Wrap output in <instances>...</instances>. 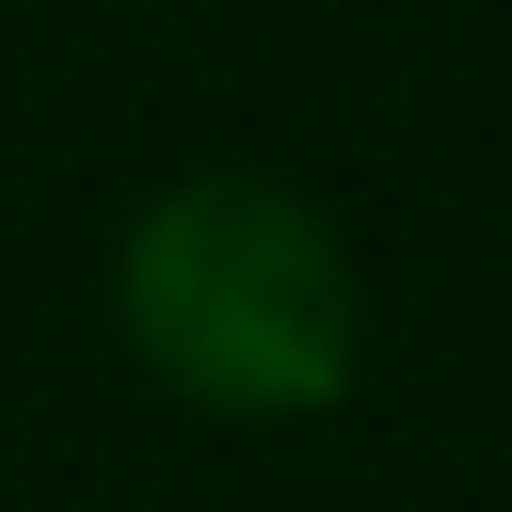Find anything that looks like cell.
I'll return each mask as SVG.
<instances>
[{
    "instance_id": "6da1fadb",
    "label": "cell",
    "mask_w": 512,
    "mask_h": 512,
    "mask_svg": "<svg viewBox=\"0 0 512 512\" xmlns=\"http://www.w3.org/2000/svg\"><path fill=\"white\" fill-rule=\"evenodd\" d=\"M117 326L210 419H326L361 384V268L315 198L187 175L117 233Z\"/></svg>"
}]
</instances>
